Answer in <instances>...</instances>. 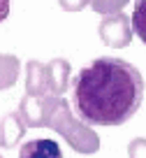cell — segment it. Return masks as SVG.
Here are the masks:
<instances>
[{"mask_svg": "<svg viewBox=\"0 0 146 158\" xmlns=\"http://www.w3.org/2000/svg\"><path fill=\"white\" fill-rule=\"evenodd\" d=\"M144 77L137 65L100 56L72 79V107L88 126H123L144 102Z\"/></svg>", "mask_w": 146, "mask_h": 158, "instance_id": "1", "label": "cell"}, {"mask_svg": "<svg viewBox=\"0 0 146 158\" xmlns=\"http://www.w3.org/2000/svg\"><path fill=\"white\" fill-rule=\"evenodd\" d=\"M42 105V128H51L79 153L100 151V135L88 123L79 121L70 109V102L63 95H39Z\"/></svg>", "mask_w": 146, "mask_h": 158, "instance_id": "2", "label": "cell"}, {"mask_svg": "<svg viewBox=\"0 0 146 158\" xmlns=\"http://www.w3.org/2000/svg\"><path fill=\"white\" fill-rule=\"evenodd\" d=\"M70 60L54 58L49 63H26V93L28 95H63L70 86Z\"/></svg>", "mask_w": 146, "mask_h": 158, "instance_id": "3", "label": "cell"}, {"mask_svg": "<svg viewBox=\"0 0 146 158\" xmlns=\"http://www.w3.org/2000/svg\"><path fill=\"white\" fill-rule=\"evenodd\" d=\"M100 40H102L107 47H114V49H123L132 42V26H130V16H125L123 12H116V14H107L102 21H100Z\"/></svg>", "mask_w": 146, "mask_h": 158, "instance_id": "4", "label": "cell"}, {"mask_svg": "<svg viewBox=\"0 0 146 158\" xmlns=\"http://www.w3.org/2000/svg\"><path fill=\"white\" fill-rule=\"evenodd\" d=\"M26 130L28 128H26V123L21 121V116L16 112L2 116V121H0V147H5V149L16 147L23 139Z\"/></svg>", "mask_w": 146, "mask_h": 158, "instance_id": "5", "label": "cell"}, {"mask_svg": "<svg viewBox=\"0 0 146 158\" xmlns=\"http://www.w3.org/2000/svg\"><path fill=\"white\" fill-rule=\"evenodd\" d=\"M19 158H63V149L54 139H30L21 147Z\"/></svg>", "mask_w": 146, "mask_h": 158, "instance_id": "6", "label": "cell"}, {"mask_svg": "<svg viewBox=\"0 0 146 158\" xmlns=\"http://www.w3.org/2000/svg\"><path fill=\"white\" fill-rule=\"evenodd\" d=\"M21 121L26 123V128H42V105H39V95H28L26 93L21 98L19 112Z\"/></svg>", "mask_w": 146, "mask_h": 158, "instance_id": "7", "label": "cell"}, {"mask_svg": "<svg viewBox=\"0 0 146 158\" xmlns=\"http://www.w3.org/2000/svg\"><path fill=\"white\" fill-rule=\"evenodd\" d=\"M21 72V60L14 54H0V91H7L16 84Z\"/></svg>", "mask_w": 146, "mask_h": 158, "instance_id": "8", "label": "cell"}, {"mask_svg": "<svg viewBox=\"0 0 146 158\" xmlns=\"http://www.w3.org/2000/svg\"><path fill=\"white\" fill-rule=\"evenodd\" d=\"M130 26L135 35L146 44V0H135V12L130 16Z\"/></svg>", "mask_w": 146, "mask_h": 158, "instance_id": "9", "label": "cell"}, {"mask_svg": "<svg viewBox=\"0 0 146 158\" xmlns=\"http://www.w3.org/2000/svg\"><path fill=\"white\" fill-rule=\"evenodd\" d=\"M128 2H130V0H91L88 5L93 7L95 14L107 16V14H116V12H121Z\"/></svg>", "mask_w": 146, "mask_h": 158, "instance_id": "10", "label": "cell"}, {"mask_svg": "<svg viewBox=\"0 0 146 158\" xmlns=\"http://www.w3.org/2000/svg\"><path fill=\"white\" fill-rule=\"evenodd\" d=\"M128 156L130 158H146V137H137L128 144Z\"/></svg>", "mask_w": 146, "mask_h": 158, "instance_id": "11", "label": "cell"}, {"mask_svg": "<svg viewBox=\"0 0 146 158\" xmlns=\"http://www.w3.org/2000/svg\"><path fill=\"white\" fill-rule=\"evenodd\" d=\"M88 2H91V0H58V5L63 7L65 12H79V10H83Z\"/></svg>", "mask_w": 146, "mask_h": 158, "instance_id": "12", "label": "cell"}, {"mask_svg": "<svg viewBox=\"0 0 146 158\" xmlns=\"http://www.w3.org/2000/svg\"><path fill=\"white\" fill-rule=\"evenodd\" d=\"M10 16V0H0V23Z\"/></svg>", "mask_w": 146, "mask_h": 158, "instance_id": "13", "label": "cell"}, {"mask_svg": "<svg viewBox=\"0 0 146 158\" xmlns=\"http://www.w3.org/2000/svg\"><path fill=\"white\" fill-rule=\"evenodd\" d=\"M0 158H2V156H0Z\"/></svg>", "mask_w": 146, "mask_h": 158, "instance_id": "14", "label": "cell"}]
</instances>
